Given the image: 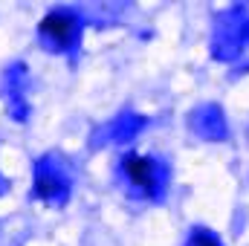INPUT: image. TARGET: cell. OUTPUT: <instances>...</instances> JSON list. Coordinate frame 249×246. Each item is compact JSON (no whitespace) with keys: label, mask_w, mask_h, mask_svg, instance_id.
Returning <instances> with one entry per match:
<instances>
[{"label":"cell","mask_w":249,"mask_h":246,"mask_svg":"<svg viewBox=\"0 0 249 246\" xmlns=\"http://www.w3.org/2000/svg\"><path fill=\"white\" fill-rule=\"evenodd\" d=\"M41 32L55 44H67L75 35V18L67 15V12H53L41 20Z\"/></svg>","instance_id":"obj_2"},{"label":"cell","mask_w":249,"mask_h":246,"mask_svg":"<svg viewBox=\"0 0 249 246\" xmlns=\"http://www.w3.org/2000/svg\"><path fill=\"white\" fill-rule=\"evenodd\" d=\"M124 171H127L130 183L136 185V188H142L145 194H154L157 191V165H154V159L127 157L124 159Z\"/></svg>","instance_id":"obj_1"},{"label":"cell","mask_w":249,"mask_h":246,"mask_svg":"<svg viewBox=\"0 0 249 246\" xmlns=\"http://www.w3.org/2000/svg\"><path fill=\"white\" fill-rule=\"evenodd\" d=\"M194 246H217L212 238H206V235H197V241H194Z\"/></svg>","instance_id":"obj_3"}]
</instances>
